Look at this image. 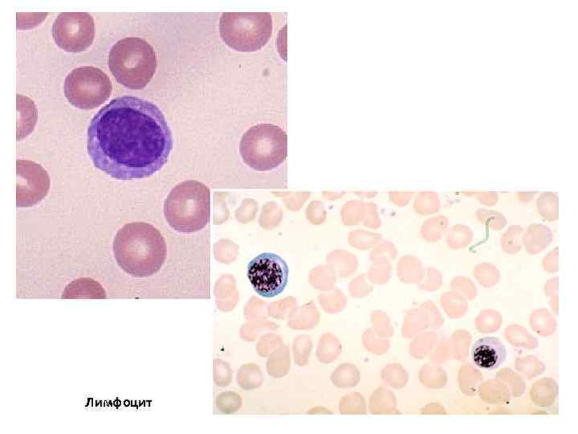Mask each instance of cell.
Here are the masks:
<instances>
[{
  "label": "cell",
  "instance_id": "1",
  "mask_svg": "<svg viewBox=\"0 0 578 434\" xmlns=\"http://www.w3.org/2000/svg\"><path fill=\"white\" fill-rule=\"evenodd\" d=\"M174 146L164 114L145 99H113L91 121L87 152L93 165L118 180L141 179L158 172Z\"/></svg>",
  "mask_w": 578,
  "mask_h": 434
},
{
  "label": "cell",
  "instance_id": "2",
  "mask_svg": "<svg viewBox=\"0 0 578 434\" xmlns=\"http://www.w3.org/2000/svg\"><path fill=\"white\" fill-rule=\"evenodd\" d=\"M113 254L118 265L135 278L153 276L167 257L163 236L152 224L134 222L121 229L113 240Z\"/></svg>",
  "mask_w": 578,
  "mask_h": 434
},
{
  "label": "cell",
  "instance_id": "3",
  "mask_svg": "<svg viewBox=\"0 0 578 434\" xmlns=\"http://www.w3.org/2000/svg\"><path fill=\"white\" fill-rule=\"evenodd\" d=\"M164 216L176 232H200L211 221V190L198 180L176 185L164 203Z\"/></svg>",
  "mask_w": 578,
  "mask_h": 434
},
{
  "label": "cell",
  "instance_id": "4",
  "mask_svg": "<svg viewBox=\"0 0 578 434\" xmlns=\"http://www.w3.org/2000/svg\"><path fill=\"white\" fill-rule=\"evenodd\" d=\"M108 65L118 83L130 90H142L153 79L158 62L150 43L141 38L128 37L113 46Z\"/></svg>",
  "mask_w": 578,
  "mask_h": 434
},
{
  "label": "cell",
  "instance_id": "5",
  "mask_svg": "<svg viewBox=\"0 0 578 434\" xmlns=\"http://www.w3.org/2000/svg\"><path fill=\"white\" fill-rule=\"evenodd\" d=\"M240 153L247 166L255 171L272 172L282 166L287 158V133L274 124L252 126L242 136Z\"/></svg>",
  "mask_w": 578,
  "mask_h": 434
},
{
  "label": "cell",
  "instance_id": "6",
  "mask_svg": "<svg viewBox=\"0 0 578 434\" xmlns=\"http://www.w3.org/2000/svg\"><path fill=\"white\" fill-rule=\"evenodd\" d=\"M223 41L241 53L261 50L273 34V18L269 13H224L219 20Z\"/></svg>",
  "mask_w": 578,
  "mask_h": 434
},
{
  "label": "cell",
  "instance_id": "7",
  "mask_svg": "<svg viewBox=\"0 0 578 434\" xmlns=\"http://www.w3.org/2000/svg\"><path fill=\"white\" fill-rule=\"evenodd\" d=\"M64 91L71 105L81 109H92L102 106L111 96L113 85L102 70L83 66L67 76Z\"/></svg>",
  "mask_w": 578,
  "mask_h": 434
},
{
  "label": "cell",
  "instance_id": "8",
  "mask_svg": "<svg viewBox=\"0 0 578 434\" xmlns=\"http://www.w3.org/2000/svg\"><path fill=\"white\" fill-rule=\"evenodd\" d=\"M289 269L282 257L263 252L247 266V278L256 292L264 298H274L283 292L289 282Z\"/></svg>",
  "mask_w": 578,
  "mask_h": 434
},
{
  "label": "cell",
  "instance_id": "9",
  "mask_svg": "<svg viewBox=\"0 0 578 434\" xmlns=\"http://www.w3.org/2000/svg\"><path fill=\"white\" fill-rule=\"evenodd\" d=\"M96 27L92 16L86 13H63L52 29L57 46L69 53H81L92 46Z\"/></svg>",
  "mask_w": 578,
  "mask_h": 434
},
{
  "label": "cell",
  "instance_id": "10",
  "mask_svg": "<svg viewBox=\"0 0 578 434\" xmlns=\"http://www.w3.org/2000/svg\"><path fill=\"white\" fill-rule=\"evenodd\" d=\"M50 189V178L40 164L18 161V207L34 206L45 199Z\"/></svg>",
  "mask_w": 578,
  "mask_h": 434
},
{
  "label": "cell",
  "instance_id": "11",
  "mask_svg": "<svg viewBox=\"0 0 578 434\" xmlns=\"http://www.w3.org/2000/svg\"><path fill=\"white\" fill-rule=\"evenodd\" d=\"M507 358V349L499 338L479 339L473 346L472 359L481 369L487 371L497 369Z\"/></svg>",
  "mask_w": 578,
  "mask_h": 434
},
{
  "label": "cell",
  "instance_id": "12",
  "mask_svg": "<svg viewBox=\"0 0 578 434\" xmlns=\"http://www.w3.org/2000/svg\"><path fill=\"white\" fill-rule=\"evenodd\" d=\"M553 231L548 225L532 223L524 230L523 246L528 254L536 255L546 250L553 243Z\"/></svg>",
  "mask_w": 578,
  "mask_h": 434
},
{
  "label": "cell",
  "instance_id": "13",
  "mask_svg": "<svg viewBox=\"0 0 578 434\" xmlns=\"http://www.w3.org/2000/svg\"><path fill=\"white\" fill-rule=\"evenodd\" d=\"M102 285L90 278L75 280L64 290L62 299H106Z\"/></svg>",
  "mask_w": 578,
  "mask_h": 434
},
{
  "label": "cell",
  "instance_id": "14",
  "mask_svg": "<svg viewBox=\"0 0 578 434\" xmlns=\"http://www.w3.org/2000/svg\"><path fill=\"white\" fill-rule=\"evenodd\" d=\"M558 394V384L552 379H543L537 381L531 388L532 402L542 407L553 405Z\"/></svg>",
  "mask_w": 578,
  "mask_h": 434
},
{
  "label": "cell",
  "instance_id": "15",
  "mask_svg": "<svg viewBox=\"0 0 578 434\" xmlns=\"http://www.w3.org/2000/svg\"><path fill=\"white\" fill-rule=\"evenodd\" d=\"M18 132L24 126L25 136L29 135L34 129L37 119V109L35 104L29 98L18 96Z\"/></svg>",
  "mask_w": 578,
  "mask_h": 434
},
{
  "label": "cell",
  "instance_id": "16",
  "mask_svg": "<svg viewBox=\"0 0 578 434\" xmlns=\"http://www.w3.org/2000/svg\"><path fill=\"white\" fill-rule=\"evenodd\" d=\"M539 216L549 222H558L560 217L559 197L553 191L542 192L537 199Z\"/></svg>",
  "mask_w": 578,
  "mask_h": 434
},
{
  "label": "cell",
  "instance_id": "17",
  "mask_svg": "<svg viewBox=\"0 0 578 434\" xmlns=\"http://www.w3.org/2000/svg\"><path fill=\"white\" fill-rule=\"evenodd\" d=\"M474 239V232L467 225L456 224L447 233V241L450 249L460 250L469 246Z\"/></svg>",
  "mask_w": 578,
  "mask_h": 434
},
{
  "label": "cell",
  "instance_id": "18",
  "mask_svg": "<svg viewBox=\"0 0 578 434\" xmlns=\"http://www.w3.org/2000/svg\"><path fill=\"white\" fill-rule=\"evenodd\" d=\"M524 228L521 225H511L505 232L501 236L500 245L503 251L508 255H516L523 248V233H524Z\"/></svg>",
  "mask_w": 578,
  "mask_h": 434
},
{
  "label": "cell",
  "instance_id": "19",
  "mask_svg": "<svg viewBox=\"0 0 578 434\" xmlns=\"http://www.w3.org/2000/svg\"><path fill=\"white\" fill-rule=\"evenodd\" d=\"M477 282L483 287L491 288L500 281V273L498 268L492 263L479 264L473 271Z\"/></svg>",
  "mask_w": 578,
  "mask_h": 434
},
{
  "label": "cell",
  "instance_id": "20",
  "mask_svg": "<svg viewBox=\"0 0 578 434\" xmlns=\"http://www.w3.org/2000/svg\"><path fill=\"white\" fill-rule=\"evenodd\" d=\"M476 217L479 222L493 231L502 230L508 223L502 213L488 208H479Z\"/></svg>",
  "mask_w": 578,
  "mask_h": 434
},
{
  "label": "cell",
  "instance_id": "21",
  "mask_svg": "<svg viewBox=\"0 0 578 434\" xmlns=\"http://www.w3.org/2000/svg\"><path fill=\"white\" fill-rule=\"evenodd\" d=\"M444 305L447 307L449 316L456 318L465 316L467 310V301L464 296L459 293L449 292L443 297Z\"/></svg>",
  "mask_w": 578,
  "mask_h": 434
},
{
  "label": "cell",
  "instance_id": "22",
  "mask_svg": "<svg viewBox=\"0 0 578 434\" xmlns=\"http://www.w3.org/2000/svg\"><path fill=\"white\" fill-rule=\"evenodd\" d=\"M451 287L455 292L464 296L467 300L475 299L478 294L477 287L472 280L467 277L458 276L453 279Z\"/></svg>",
  "mask_w": 578,
  "mask_h": 434
},
{
  "label": "cell",
  "instance_id": "23",
  "mask_svg": "<svg viewBox=\"0 0 578 434\" xmlns=\"http://www.w3.org/2000/svg\"><path fill=\"white\" fill-rule=\"evenodd\" d=\"M462 194L476 200L480 204L486 207L497 205L499 195L497 191H462Z\"/></svg>",
  "mask_w": 578,
  "mask_h": 434
},
{
  "label": "cell",
  "instance_id": "24",
  "mask_svg": "<svg viewBox=\"0 0 578 434\" xmlns=\"http://www.w3.org/2000/svg\"><path fill=\"white\" fill-rule=\"evenodd\" d=\"M542 267L549 273H557L560 271L559 248L556 247L544 257Z\"/></svg>",
  "mask_w": 578,
  "mask_h": 434
},
{
  "label": "cell",
  "instance_id": "25",
  "mask_svg": "<svg viewBox=\"0 0 578 434\" xmlns=\"http://www.w3.org/2000/svg\"><path fill=\"white\" fill-rule=\"evenodd\" d=\"M558 277L549 280L546 285H544V293H546V295L549 297L558 295Z\"/></svg>",
  "mask_w": 578,
  "mask_h": 434
},
{
  "label": "cell",
  "instance_id": "26",
  "mask_svg": "<svg viewBox=\"0 0 578 434\" xmlns=\"http://www.w3.org/2000/svg\"><path fill=\"white\" fill-rule=\"evenodd\" d=\"M537 191H518L516 192V198L522 204H528L537 196Z\"/></svg>",
  "mask_w": 578,
  "mask_h": 434
},
{
  "label": "cell",
  "instance_id": "27",
  "mask_svg": "<svg viewBox=\"0 0 578 434\" xmlns=\"http://www.w3.org/2000/svg\"><path fill=\"white\" fill-rule=\"evenodd\" d=\"M558 295L551 297V300H550V306L557 316L558 315Z\"/></svg>",
  "mask_w": 578,
  "mask_h": 434
}]
</instances>
